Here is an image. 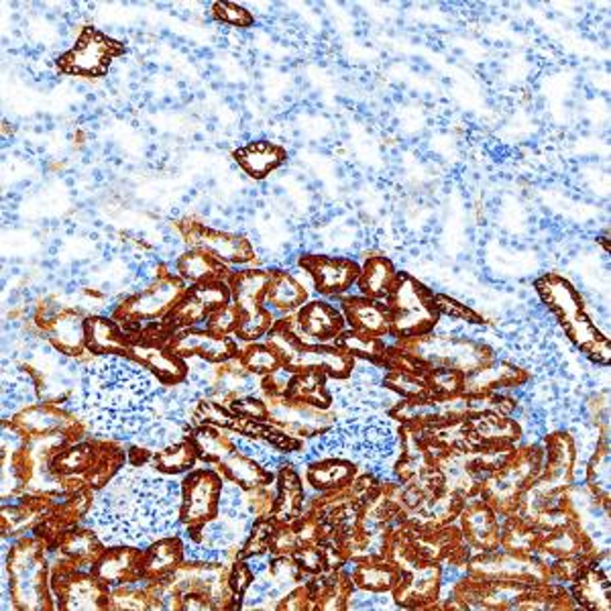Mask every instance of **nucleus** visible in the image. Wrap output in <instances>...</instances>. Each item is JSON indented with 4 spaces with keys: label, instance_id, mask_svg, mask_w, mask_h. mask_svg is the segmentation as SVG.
Masks as SVG:
<instances>
[{
    "label": "nucleus",
    "instance_id": "f257e3e1",
    "mask_svg": "<svg viewBox=\"0 0 611 611\" xmlns=\"http://www.w3.org/2000/svg\"><path fill=\"white\" fill-rule=\"evenodd\" d=\"M9 595L19 611L56 610L51 591V562L48 542L36 537H21L12 542L7 554Z\"/></svg>",
    "mask_w": 611,
    "mask_h": 611
},
{
    "label": "nucleus",
    "instance_id": "f03ea898",
    "mask_svg": "<svg viewBox=\"0 0 611 611\" xmlns=\"http://www.w3.org/2000/svg\"><path fill=\"white\" fill-rule=\"evenodd\" d=\"M390 337L395 342L412 341L434 332L440 314L434 290L410 273H398V281L388 298Z\"/></svg>",
    "mask_w": 611,
    "mask_h": 611
},
{
    "label": "nucleus",
    "instance_id": "7ed1b4c3",
    "mask_svg": "<svg viewBox=\"0 0 611 611\" xmlns=\"http://www.w3.org/2000/svg\"><path fill=\"white\" fill-rule=\"evenodd\" d=\"M186 290L188 283L163 263L158 280L151 281L141 292L127 293L112 318L133 341L146 324L161 322L170 317L171 310L182 300Z\"/></svg>",
    "mask_w": 611,
    "mask_h": 611
},
{
    "label": "nucleus",
    "instance_id": "20e7f679",
    "mask_svg": "<svg viewBox=\"0 0 611 611\" xmlns=\"http://www.w3.org/2000/svg\"><path fill=\"white\" fill-rule=\"evenodd\" d=\"M405 353L414 359L422 369L449 367L459 373H471L479 367L488 365L495 353L485 342L430 332L412 341L398 342Z\"/></svg>",
    "mask_w": 611,
    "mask_h": 611
},
{
    "label": "nucleus",
    "instance_id": "39448f33",
    "mask_svg": "<svg viewBox=\"0 0 611 611\" xmlns=\"http://www.w3.org/2000/svg\"><path fill=\"white\" fill-rule=\"evenodd\" d=\"M542 463H544L542 444L530 442L525 447H515L508 463L481 485L479 498L488 501L500 515H512L522 493L540 475Z\"/></svg>",
    "mask_w": 611,
    "mask_h": 611
},
{
    "label": "nucleus",
    "instance_id": "423d86ee",
    "mask_svg": "<svg viewBox=\"0 0 611 611\" xmlns=\"http://www.w3.org/2000/svg\"><path fill=\"white\" fill-rule=\"evenodd\" d=\"M51 591L58 601L56 610H109V587L92 571L80 569L63 554L51 561Z\"/></svg>",
    "mask_w": 611,
    "mask_h": 611
},
{
    "label": "nucleus",
    "instance_id": "0eeeda50",
    "mask_svg": "<svg viewBox=\"0 0 611 611\" xmlns=\"http://www.w3.org/2000/svg\"><path fill=\"white\" fill-rule=\"evenodd\" d=\"M124 53L121 41L104 36L100 29L84 27L72 48L56 60L61 73L78 78H102L110 72V63Z\"/></svg>",
    "mask_w": 611,
    "mask_h": 611
},
{
    "label": "nucleus",
    "instance_id": "6e6552de",
    "mask_svg": "<svg viewBox=\"0 0 611 611\" xmlns=\"http://www.w3.org/2000/svg\"><path fill=\"white\" fill-rule=\"evenodd\" d=\"M176 229L188 249H202L227 268H247L257 261V251L243 234L212 229L196 219L178 220Z\"/></svg>",
    "mask_w": 611,
    "mask_h": 611
},
{
    "label": "nucleus",
    "instance_id": "1a4fd4ad",
    "mask_svg": "<svg viewBox=\"0 0 611 611\" xmlns=\"http://www.w3.org/2000/svg\"><path fill=\"white\" fill-rule=\"evenodd\" d=\"M467 574L479 581L549 583V569L537 557L503 549L475 552L467 561Z\"/></svg>",
    "mask_w": 611,
    "mask_h": 611
},
{
    "label": "nucleus",
    "instance_id": "9d476101",
    "mask_svg": "<svg viewBox=\"0 0 611 611\" xmlns=\"http://www.w3.org/2000/svg\"><path fill=\"white\" fill-rule=\"evenodd\" d=\"M224 477L214 469H192L182 481L180 522L188 530H198L219 515L220 491Z\"/></svg>",
    "mask_w": 611,
    "mask_h": 611
},
{
    "label": "nucleus",
    "instance_id": "9b49d317",
    "mask_svg": "<svg viewBox=\"0 0 611 611\" xmlns=\"http://www.w3.org/2000/svg\"><path fill=\"white\" fill-rule=\"evenodd\" d=\"M231 304V286L229 280H210L188 286L182 300L171 310L166 322L171 329H196L200 322H207L212 312L222 306Z\"/></svg>",
    "mask_w": 611,
    "mask_h": 611
},
{
    "label": "nucleus",
    "instance_id": "f8f14e48",
    "mask_svg": "<svg viewBox=\"0 0 611 611\" xmlns=\"http://www.w3.org/2000/svg\"><path fill=\"white\" fill-rule=\"evenodd\" d=\"M170 579L180 595L183 591H200L212 601L214 610H239L229 589V564L183 561Z\"/></svg>",
    "mask_w": 611,
    "mask_h": 611
},
{
    "label": "nucleus",
    "instance_id": "ddd939ff",
    "mask_svg": "<svg viewBox=\"0 0 611 611\" xmlns=\"http://www.w3.org/2000/svg\"><path fill=\"white\" fill-rule=\"evenodd\" d=\"M268 400L269 422L290 430L298 439L312 440L329 432L337 424L339 415L330 410H318L308 403L292 402L283 395H271Z\"/></svg>",
    "mask_w": 611,
    "mask_h": 611
},
{
    "label": "nucleus",
    "instance_id": "4468645a",
    "mask_svg": "<svg viewBox=\"0 0 611 611\" xmlns=\"http://www.w3.org/2000/svg\"><path fill=\"white\" fill-rule=\"evenodd\" d=\"M440 593V562L418 561L403 569L391 598L405 610H437Z\"/></svg>",
    "mask_w": 611,
    "mask_h": 611
},
{
    "label": "nucleus",
    "instance_id": "2eb2a0df",
    "mask_svg": "<svg viewBox=\"0 0 611 611\" xmlns=\"http://www.w3.org/2000/svg\"><path fill=\"white\" fill-rule=\"evenodd\" d=\"M286 320L293 337L302 344H332L342 330L347 329V320L341 310L322 300L306 302L296 314L286 317Z\"/></svg>",
    "mask_w": 611,
    "mask_h": 611
},
{
    "label": "nucleus",
    "instance_id": "dca6fc26",
    "mask_svg": "<svg viewBox=\"0 0 611 611\" xmlns=\"http://www.w3.org/2000/svg\"><path fill=\"white\" fill-rule=\"evenodd\" d=\"M129 357L161 385L176 388L188 381V361L171 349L170 339H134Z\"/></svg>",
    "mask_w": 611,
    "mask_h": 611
},
{
    "label": "nucleus",
    "instance_id": "f3484780",
    "mask_svg": "<svg viewBox=\"0 0 611 611\" xmlns=\"http://www.w3.org/2000/svg\"><path fill=\"white\" fill-rule=\"evenodd\" d=\"M298 268L304 269L310 276L318 293L329 298H342L353 288L361 273V266L351 257L304 256L300 257Z\"/></svg>",
    "mask_w": 611,
    "mask_h": 611
},
{
    "label": "nucleus",
    "instance_id": "a211bd4d",
    "mask_svg": "<svg viewBox=\"0 0 611 611\" xmlns=\"http://www.w3.org/2000/svg\"><path fill=\"white\" fill-rule=\"evenodd\" d=\"M170 347L183 359H204L212 365H222L237 359L241 344L232 337H219L210 330L182 329L173 332Z\"/></svg>",
    "mask_w": 611,
    "mask_h": 611
},
{
    "label": "nucleus",
    "instance_id": "6ab92c4d",
    "mask_svg": "<svg viewBox=\"0 0 611 611\" xmlns=\"http://www.w3.org/2000/svg\"><path fill=\"white\" fill-rule=\"evenodd\" d=\"M459 520H461V534H463L464 544L471 550V557L475 552L500 549V513L495 512L488 501L481 500L479 495L464 500Z\"/></svg>",
    "mask_w": 611,
    "mask_h": 611
},
{
    "label": "nucleus",
    "instance_id": "aec40b11",
    "mask_svg": "<svg viewBox=\"0 0 611 611\" xmlns=\"http://www.w3.org/2000/svg\"><path fill=\"white\" fill-rule=\"evenodd\" d=\"M283 365L290 367L292 371H320L329 379L344 381L353 375V357L344 353L334 344H302L298 342L292 349V353L283 359Z\"/></svg>",
    "mask_w": 611,
    "mask_h": 611
},
{
    "label": "nucleus",
    "instance_id": "412c9836",
    "mask_svg": "<svg viewBox=\"0 0 611 611\" xmlns=\"http://www.w3.org/2000/svg\"><path fill=\"white\" fill-rule=\"evenodd\" d=\"M12 427L23 437H43L53 432H70L76 439H82L84 428L76 415L63 410L61 405L48 402L31 403L11 418Z\"/></svg>",
    "mask_w": 611,
    "mask_h": 611
},
{
    "label": "nucleus",
    "instance_id": "4be33fe9",
    "mask_svg": "<svg viewBox=\"0 0 611 611\" xmlns=\"http://www.w3.org/2000/svg\"><path fill=\"white\" fill-rule=\"evenodd\" d=\"M143 550L146 549H139L134 544L107 547L90 571L97 574L98 579L109 589L129 585V583L143 579V573H141Z\"/></svg>",
    "mask_w": 611,
    "mask_h": 611
},
{
    "label": "nucleus",
    "instance_id": "5701e85b",
    "mask_svg": "<svg viewBox=\"0 0 611 611\" xmlns=\"http://www.w3.org/2000/svg\"><path fill=\"white\" fill-rule=\"evenodd\" d=\"M304 481L292 463H283L276 471V498L269 518L281 525H292L306 513Z\"/></svg>",
    "mask_w": 611,
    "mask_h": 611
},
{
    "label": "nucleus",
    "instance_id": "b1692460",
    "mask_svg": "<svg viewBox=\"0 0 611 611\" xmlns=\"http://www.w3.org/2000/svg\"><path fill=\"white\" fill-rule=\"evenodd\" d=\"M534 288L542 304L561 322L562 329L587 312L581 293L577 292L571 281L559 273H544L542 278H538Z\"/></svg>",
    "mask_w": 611,
    "mask_h": 611
},
{
    "label": "nucleus",
    "instance_id": "393cba45",
    "mask_svg": "<svg viewBox=\"0 0 611 611\" xmlns=\"http://www.w3.org/2000/svg\"><path fill=\"white\" fill-rule=\"evenodd\" d=\"M530 381V375L524 369L513 365L510 361H500L498 357L479 367L471 373L463 375L464 395H479V393H493V391L520 390Z\"/></svg>",
    "mask_w": 611,
    "mask_h": 611
},
{
    "label": "nucleus",
    "instance_id": "a878e982",
    "mask_svg": "<svg viewBox=\"0 0 611 611\" xmlns=\"http://www.w3.org/2000/svg\"><path fill=\"white\" fill-rule=\"evenodd\" d=\"M464 422L475 444V451L491 449V447H518V442L524 434L513 415L483 412V414L467 415Z\"/></svg>",
    "mask_w": 611,
    "mask_h": 611
},
{
    "label": "nucleus",
    "instance_id": "bb28decb",
    "mask_svg": "<svg viewBox=\"0 0 611 611\" xmlns=\"http://www.w3.org/2000/svg\"><path fill=\"white\" fill-rule=\"evenodd\" d=\"M341 312L349 329L369 337H378V339L390 337L388 302L371 300L365 296H342Z\"/></svg>",
    "mask_w": 611,
    "mask_h": 611
},
{
    "label": "nucleus",
    "instance_id": "cd10ccee",
    "mask_svg": "<svg viewBox=\"0 0 611 611\" xmlns=\"http://www.w3.org/2000/svg\"><path fill=\"white\" fill-rule=\"evenodd\" d=\"M131 337L112 317L88 314L86 317V351L92 357H129Z\"/></svg>",
    "mask_w": 611,
    "mask_h": 611
},
{
    "label": "nucleus",
    "instance_id": "c85d7f7f",
    "mask_svg": "<svg viewBox=\"0 0 611 611\" xmlns=\"http://www.w3.org/2000/svg\"><path fill=\"white\" fill-rule=\"evenodd\" d=\"M269 273L271 278L263 308L278 322L281 318L292 317L308 302V290L286 269H271Z\"/></svg>",
    "mask_w": 611,
    "mask_h": 611
},
{
    "label": "nucleus",
    "instance_id": "c756f323",
    "mask_svg": "<svg viewBox=\"0 0 611 611\" xmlns=\"http://www.w3.org/2000/svg\"><path fill=\"white\" fill-rule=\"evenodd\" d=\"M183 550H186L183 538L176 534L149 542V547L143 550V562H141V573L147 583L170 579L171 574L176 573L186 561Z\"/></svg>",
    "mask_w": 611,
    "mask_h": 611
},
{
    "label": "nucleus",
    "instance_id": "7c9ffc66",
    "mask_svg": "<svg viewBox=\"0 0 611 611\" xmlns=\"http://www.w3.org/2000/svg\"><path fill=\"white\" fill-rule=\"evenodd\" d=\"M359 475V467L342 457H322L306 467V483L317 493L344 491Z\"/></svg>",
    "mask_w": 611,
    "mask_h": 611
},
{
    "label": "nucleus",
    "instance_id": "2f4dec72",
    "mask_svg": "<svg viewBox=\"0 0 611 611\" xmlns=\"http://www.w3.org/2000/svg\"><path fill=\"white\" fill-rule=\"evenodd\" d=\"M237 166L253 180H266L273 171L280 170L288 159V151L271 141H251L232 151Z\"/></svg>",
    "mask_w": 611,
    "mask_h": 611
},
{
    "label": "nucleus",
    "instance_id": "473e14b6",
    "mask_svg": "<svg viewBox=\"0 0 611 611\" xmlns=\"http://www.w3.org/2000/svg\"><path fill=\"white\" fill-rule=\"evenodd\" d=\"M43 334L58 353L68 354L72 359L90 354L86 351V314L78 308H66Z\"/></svg>",
    "mask_w": 611,
    "mask_h": 611
},
{
    "label": "nucleus",
    "instance_id": "72a5a7b5",
    "mask_svg": "<svg viewBox=\"0 0 611 611\" xmlns=\"http://www.w3.org/2000/svg\"><path fill=\"white\" fill-rule=\"evenodd\" d=\"M269 278L271 273L268 269L244 268L232 271L229 278L231 302L239 308L241 314H256L263 308Z\"/></svg>",
    "mask_w": 611,
    "mask_h": 611
},
{
    "label": "nucleus",
    "instance_id": "f704fd0d",
    "mask_svg": "<svg viewBox=\"0 0 611 611\" xmlns=\"http://www.w3.org/2000/svg\"><path fill=\"white\" fill-rule=\"evenodd\" d=\"M49 547H56L63 557H68L84 571H90L98 557L107 549L104 540L100 538L94 528H84L80 524L61 532L56 544H49Z\"/></svg>",
    "mask_w": 611,
    "mask_h": 611
},
{
    "label": "nucleus",
    "instance_id": "c9c22d12",
    "mask_svg": "<svg viewBox=\"0 0 611 611\" xmlns=\"http://www.w3.org/2000/svg\"><path fill=\"white\" fill-rule=\"evenodd\" d=\"M577 608L589 611H610V574L603 573L595 564V559L589 562L585 571L571 583Z\"/></svg>",
    "mask_w": 611,
    "mask_h": 611
},
{
    "label": "nucleus",
    "instance_id": "e433bc0d",
    "mask_svg": "<svg viewBox=\"0 0 611 611\" xmlns=\"http://www.w3.org/2000/svg\"><path fill=\"white\" fill-rule=\"evenodd\" d=\"M217 471L224 479H229L232 483L241 485L244 491H251V489L266 488V485H273L276 483V473L266 469L263 464L251 459V457H244L241 452L231 451L219 464H217Z\"/></svg>",
    "mask_w": 611,
    "mask_h": 611
},
{
    "label": "nucleus",
    "instance_id": "4c0bfd02",
    "mask_svg": "<svg viewBox=\"0 0 611 611\" xmlns=\"http://www.w3.org/2000/svg\"><path fill=\"white\" fill-rule=\"evenodd\" d=\"M395 281H398V269L390 257L371 256L367 257L365 263L361 266L357 288L365 298L388 302Z\"/></svg>",
    "mask_w": 611,
    "mask_h": 611
},
{
    "label": "nucleus",
    "instance_id": "58836bf2",
    "mask_svg": "<svg viewBox=\"0 0 611 611\" xmlns=\"http://www.w3.org/2000/svg\"><path fill=\"white\" fill-rule=\"evenodd\" d=\"M173 273L180 276L186 283L194 286L202 281L229 280L232 271L202 249H186L182 256L176 259Z\"/></svg>",
    "mask_w": 611,
    "mask_h": 611
},
{
    "label": "nucleus",
    "instance_id": "ea45409f",
    "mask_svg": "<svg viewBox=\"0 0 611 611\" xmlns=\"http://www.w3.org/2000/svg\"><path fill=\"white\" fill-rule=\"evenodd\" d=\"M402 577V569L390 559L359 561L351 564V579L354 587L371 593H391Z\"/></svg>",
    "mask_w": 611,
    "mask_h": 611
},
{
    "label": "nucleus",
    "instance_id": "a19ab883",
    "mask_svg": "<svg viewBox=\"0 0 611 611\" xmlns=\"http://www.w3.org/2000/svg\"><path fill=\"white\" fill-rule=\"evenodd\" d=\"M327 381H329V378L320 371H312V369L296 371L292 383L283 393V398L292 400V402L314 405L318 410H330L332 395H330L329 388H327Z\"/></svg>",
    "mask_w": 611,
    "mask_h": 611
},
{
    "label": "nucleus",
    "instance_id": "79ce46f5",
    "mask_svg": "<svg viewBox=\"0 0 611 611\" xmlns=\"http://www.w3.org/2000/svg\"><path fill=\"white\" fill-rule=\"evenodd\" d=\"M611 463H610V440L608 432H603L598 439L595 451L587 461L585 488L591 495L610 508Z\"/></svg>",
    "mask_w": 611,
    "mask_h": 611
},
{
    "label": "nucleus",
    "instance_id": "37998d69",
    "mask_svg": "<svg viewBox=\"0 0 611 611\" xmlns=\"http://www.w3.org/2000/svg\"><path fill=\"white\" fill-rule=\"evenodd\" d=\"M198 461L200 457L196 451L194 442L190 437H183L163 447L161 451L153 452L151 467L158 471L159 475H182L196 469Z\"/></svg>",
    "mask_w": 611,
    "mask_h": 611
},
{
    "label": "nucleus",
    "instance_id": "c03bdc74",
    "mask_svg": "<svg viewBox=\"0 0 611 611\" xmlns=\"http://www.w3.org/2000/svg\"><path fill=\"white\" fill-rule=\"evenodd\" d=\"M334 347L342 349L344 353L351 354L354 361L363 363H373V365L385 369V359H388V344L383 339L361 334L353 329H344L341 334L332 342Z\"/></svg>",
    "mask_w": 611,
    "mask_h": 611
},
{
    "label": "nucleus",
    "instance_id": "a18cd8bd",
    "mask_svg": "<svg viewBox=\"0 0 611 611\" xmlns=\"http://www.w3.org/2000/svg\"><path fill=\"white\" fill-rule=\"evenodd\" d=\"M188 437L194 442L200 461L214 464V467L229 452L234 451L229 430H222V428L210 427V424H196V427L190 428Z\"/></svg>",
    "mask_w": 611,
    "mask_h": 611
},
{
    "label": "nucleus",
    "instance_id": "49530a36",
    "mask_svg": "<svg viewBox=\"0 0 611 611\" xmlns=\"http://www.w3.org/2000/svg\"><path fill=\"white\" fill-rule=\"evenodd\" d=\"M500 549L520 552V554H532L540 547V540L544 532H540L537 525L518 520L513 515H500Z\"/></svg>",
    "mask_w": 611,
    "mask_h": 611
},
{
    "label": "nucleus",
    "instance_id": "de8ad7c7",
    "mask_svg": "<svg viewBox=\"0 0 611 611\" xmlns=\"http://www.w3.org/2000/svg\"><path fill=\"white\" fill-rule=\"evenodd\" d=\"M424 371H420V369H388L385 378H383V388L400 395L402 400L428 398L430 393H428Z\"/></svg>",
    "mask_w": 611,
    "mask_h": 611
},
{
    "label": "nucleus",
    "instance_id": "09e8293b",
    "mask_svg": "<svg viewBox=\"0 0 611 611\" xmlns=\"http://www.w3.org/2000/svg\"><path fill=\"white\" fill-rule=\"evenodd\" d=\"M241 365L259 378H268L273 371H278L283 363L278 351L268 341L247 342L239 353Z\"/></svg>",
    "mask_w": 611,
    "mask_h": 611
},
{
    "label": "nucleus",
    "instance_id": "8fccbe9b",
    "mask_svg": "<svg viewBox=\"0 0 611 611\" xmlns=\"http://www.w3.org/2000/svg\"><path fill=\"white\" fill-rule=\"evenodd\" d=\"M149 583L146 579H139L129 585L110 589L109 610L114 611H147L153 610L151 595H149Z\"/></svg>",
    "mask_w": 611,
    "mask_h": 611
},
{
    "label": "nucleus",
    "instance_id": "3c124183",
    "mask_svg": "<svg viewBox=\"0 0 611 611\" xmlns=\"http://www.w3.org/2000/svg\"><path fill=\"white\" fill-rule=\"evenodd\" d=\"M276 528H278V524L269 515L256 518L251 530L244 537L243 544L237 550V559L247 561L251 557L269 552L271 550V540H273V534H276Z\"/></svg>",
    "mask_w": 611,
    "mask_h": 611
},
{
    "label": "nucleus",
    "instance_id": "603ef678",
    "mask_svg": "<svg viewBox=\"0 0 611 611\" xmlns=\"http://www.w3.org/2000/svg\"><path fill=\"white\" fill-rule=\"evenodd\" d=\"M430 398H454L463 393V373L449 367H430L424 371Z\"/></svg>",
    "mask_w": 611,
    "mask_h": 611
},
{
    "label": "nucleus",
    "instance_id": "864d4df0",
    "mask_svg": "<svg viewBox=\"0 0 611 611\" xmlns=\"http://www.w3.org/2000/svg\"><path fill=\"white\" fill-rule=\"evenodd\" d=\"M276 320L269 314L266 308H261L256 314H241L239 327L234 330V339L239 342H257L268 337L269 330L273 329Z\"/></svg>",
    "mask_w": 611,
    "mask_h": 611
},
{
    "label": "nucleus",
    "instance_id": "5fc2aeb1",
    "mask_svg": "<svg viewBox=\"0 0 611 611\" xmlns=\"http://www.w3.org/2000/svg\"><path fill=\"white\" fill-rule=\"evenodd\" d=\"M434 302L439 308L440 317H447L449 320H457L463 324H477V327L485 324V318L473 310V306L463 304L447 293L434 292Z\"/></svg>",
    "mask_w": 611,
    "mask_h": 611
},
{
    "label": "nucleus",
    "instance_id": "6e6d98bb",
    "mask_svg": "<svg viewBox=\"0 0 611 611\" xmlns=\"http://www.w3.org/2000/svg\"><path fill=\"white\" fill-rule=\"evenodd\" d=\"M296 564L302 569L306 577H314V574L327 573L330 571L329 561H327V552L322 549L320 542L304 544L296 550L292 554Z\"/></svg>",
    "mask_w": 611,
    "mask_h": 611
},
{
    "label": "nucleus",
    "instance_id": "4d7b16f0",
    "mask_svg": "<svg viewBox=\"0 0 611 611\" xmlns=\"http://www.w3.org/2000/svg\"><path fill=\"white\" fill-rule=\"evenodd\" d=\"M232 414L249 420V422H266L269 420L268 400L259 395H239L227 402Z\"/></svg>",
    "mask_w": 611,
    "mask_h": 611
},
{
    "label": "nucleus",
    "instance_id": "13d9d810",
    "mask_svg": "<svg viewBox=\"0 0 611 611\" xmlns=\"http://www.w3.org/2000/svg\"><path fill=\"white\" fill-rule=\"evenodd\" d=\"M212 17L222 24H229L234 29H249L256 24V17L237 2H214Z\"/></svg>",
    "mask_w": 611,
    "mask_h": 611
},
{
    "label": "nucleus",
    "instance_id": "bf43d9fd",
    "mask_svg": "<svg viewBox=\"0 0 611 611\" xmlns=\"http://www.w3.org/2000/svg\"><path fill=\"white\" fill-rule=\"evenodd\" d=\"M257 577L253 574V571L249 569L247 561L237 559V561H232L231 564H229V589H231L232 599H234V603L239 605V610L243 608L244 595H247L249 587L253 585Z\"/></svg>",
    "mask_w": 611,
    "mask_h": 611
},
{
    "label": "nucleus",
    "instance_id": "052dcab7",
    "mask_svg": "<svg viewBox=\"0 0 611 611\" xmlns=\"http://www.w3.org/2000/svg\"><path fill=\"white\" fill-rule=\"evenodd\" d=\"M239 320H241V312L237 306L227 304L219 308L217 312H212L207 320V330L219 334V337H234V330L239 327Z\"/></svg>",
    "mask_w": 611,
    "mask_h": 611
},
{
    "label": "nucleus",
    "instance_id": "680f3d73",
    "mask_svg": "<svg viewBox=\"0 0 611 611\" xmlns=\"http://www.w3.org/2000/svg\"><path fill=\"white\" fill-rule=\"evenodd\" d=\"M276 610L278 611H317V603L314 598L310 593V589L306 583L290 589L283 598L276 603Z\"/></svg>",
    "mask_w": 611,
    "mask_h": 611
},
{
    "label": "nucleus",
    "instance_id": "e2e57ef3",
    "mask_svg": "<svg viewBox=\"0 0 611 611\" xmlns=\"http://www.w3.org/2000/svg\"><path fill=\"white\" fill-rule=\"evenodd\" d=\"M304 547L302 538L298 534L296 525H281L278 524L276 528V534H273V540H271V554H286V557H292L296 550Z\"/></svg>",
    "mask_w": 611,
    "mask_h": 611
},
{
    "label": "nucleus",
    "instance_id": "0e129e2a",
    "mask_svg": "<svg viewBox=\"0 0 611 611\" xmlns=\"http://www.w3.org/2000/svg\"><path fill=\"white\" fill-rule=\"evenodd\" d=\"M244 503H247V491L241 485L224 479L220 491V508H244Z\"/></svg>",
    "mask_w": 611,
    "mask_h": 611
},
{
    "label": "nucleus",
    "instance_id": "69168bd1",
    "mask_svg": "<svg viewBox=\"0 0 611 611\" xmlns=\"http://www.w3.org/2000/svg\"><path fill=\"white\" fill-rule=\"evenodd\" d=\"M214 610L212 601L200 591H183L180 595V610L178 611H208Z\"/></svg>",
    "mask_w": 611,
    "mask_h": 611
}]
</instances>
